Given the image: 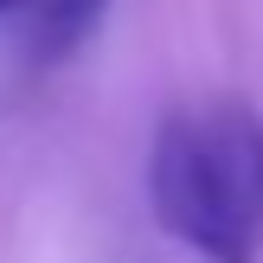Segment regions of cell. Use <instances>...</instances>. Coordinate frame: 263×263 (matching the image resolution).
<instances>
[{
    "mask_svg": "<svg viewBox=\"0 0 263 263\" xmlns=\"http://www.w3.org/2000/svg\"><path fill=\"white\" fill-rule=\"evenodd\" d=\"M148 199L174 244L205 263H257L263 251V116L238 97L186 103L148 154Z\"/></svg>",
    "mask_w": 263,
    "mask_h": 263,
    "instance_id": "obj_1",
    "label": "cell"
},
{
    "mask_svg": "<svg viewBox=\"0 0 263 263\" xmlns=\"http://www.w3.org/2000/svg\"><path fill=\"white\" fill-rule=\"evenodd\" d=\"M13 7H20V0H0V13H13Z\"/></svg>",
    "mask_w": 263,
    "mask_h": 263,
    "instance_id": "obj_3",
    "label": "cell"
},
{
    "mask_svg": "<svg viewBox=\"0 0 263 263\" xmlns=\"http://www.w3.org/2000/svg\"><path fill=\"white\" fill-rule=\"evenodd\" d=\"M103 7H109V0H20L13 13H20V26H26V51H32V64L71 58V51L97 32Z\"/></svg>",
    "mask_w": 263,
    "mask_h": 263,
    "instance_id": "obj_2",
    "label": "cell"
}]
</instances>
